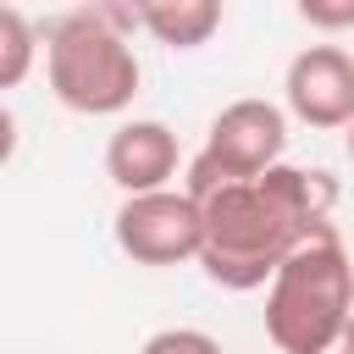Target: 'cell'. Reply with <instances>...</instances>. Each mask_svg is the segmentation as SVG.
Wrapping results in <instances>:
<instances>
[{"mask_svg": "<svg viewBox=\"0 0 354 354\" xmlns=\"http://www.w3.org/2000/svg\"><path fill=\"white\" fill-rule=\"evenodd\" d=\"M332 205H337V183L326 171H299V166H271L254 183L216 188L210 199H199L205 277L232 293L266 288L299 243L332 227Z\"/></svg>", "mask_w": 354, "mask_h": 354, "instance_id": "6da1fadb", "label": "cell"}, {"mask_svg": "<svg viewBox=\"0 0 354 354\" xmlns=\"http://www.w3.org/2000/svg\"><path fill=\"white\" fill-rule=\"evenodd\" d=\"M354 321V266L337 227H321L288 254L266 288V337L282 354H315Z\"/></svg>", "mask_w": 354, "mask_h": 354, "instance_id": "7a4b0ae2", "label": "cell"}, {"mask_svg": "<svg viewBox=\"0 0 354 354\" xmlns=\"http://www.w3.org/2000/svg\"><path fill=\"white\" fill-rule=\"evenodd\" d=\"M44 66H50V94L77 111V116H116L138 94V55L127 33H116L100 6L61 11L44 28Z\"/></svg>", "mask_w": 354, "mask_h": 354, "instance_id": "3957f363", "label": "cell"}, {"mask_svg": "<svg viewBox=\"0 0 354 354\" xmlns=\"http://www.w3.org/2000/svg\"><path fill=\"white\" fill-rule=\"evenodd\" d=\"M282 149H288V116H282V105L254 100V94L249 100H232L210 122L205 149L188 160V183L183 188L194 199H210L216 188L254 183L271 166H282Z\"/></svg>", "mask_w": 354, "mask_h": 354, "instance_id": "277c9868", "label": "cell"}, {"mask_svg": "<svg viewBox=\"0 0 354 354\" xmlns=\"http://www.w3.org/2000/svg\"><path fill=\"white\" fill-rule=\"evenodd\" d=\"M116 249L133 266H183L205 254V210L188 188H160L122 199L116 210Z\"/></svg>", "mask_w": 354, "mask_h": 354, "instance_id": "5b68a950", "label": "cell"}, {"mask_svg": "<svg viewBox=\"0 0 354 354\" xmlns=\"http://www.w3.org/2000/svg\"><path fill=\"white\" fill-rule=\"evenodd\" d=\"M282 94L304 127H354V55L343 44H304L288 61Z\"/></svg>", "mask_w": 354, "mask_h": 354, "instance_id": "8992f818", "label": "cell"}, {"mask_svg": "<svg viewBox=\"0 0 354 354\" xmlns=\"http://www.w3.org/2000/svg\"><path fill=\"white\" fill-rule=\"evenodd\" d=\"M177 160H183L177 133H171L166 122H149V116H144V122H122V127L111 133V144H105V177H111L127 199L171 188Z\"/></svg>", "mask_w": 354, "mask_h": 354, "instance_id": "52a82bcc", "label": "cell"}, {"mask_svg": "<svg viewBox=\"0 0 354 354\" xmlns=\"http://www.w3.org/2000/svg\"><path fill=\"white\" fill-rule=\"evenodd\" d=\"M138 17H144V33L166 50H199L221 28L216 0H149V6H138Z\"/></svg>", "mask_w": 354, "mask_h": 354, "instance_id": "ba28073f", "label": "cell"}, {"mask_svg": "<svg viewBox=\"0 0 354 354\" xmlns=\"http://www.w3.org/2000/svg\"><path fill=\"white\" fill-rule=\"evenodd\" d=\"M39 55V33L17 6H0V88H17Z\"/></svg>", "mask_w": 354, "mask_h": 354, "instance_id": "9c48e42d", "label": "cell"}, {"mask_svg": "<svg viewBox=\"0 0 354 354\" xmlns=\"http://www.w3.org/2000/svg\"><path fill=\"white\" fill-rule=\"evenodd\" d=\"M138 354H221V343L210 332H199V326H166V332L144 337Z\"/></svg>", "mask_w": 354, "mask_h": 354, "instance_id": "30bf717a", "label": "cell"}, {"mask_svg": "<svg viewBox=\"0 0 354 354\" xmlns=\"http://www.w3.org/2000/svg\"><path fill=\"white\" fill-rule=\"evenodd\" d=\"M299 17H304L310 28L337 33V28H354V0H304V6H299Z\"/></svg>", "mask_w": 354, "mask_h": 354, "instance_id": "8fae6325", "label": "cell"}, {"mask_svg": "<svg viewBox=\"0 0 354 354\" xmlns=\"http://www.w3.org/2000/svg\"><path fill=\"white\" fill-rule=\"evenodd\" d=\"M315 354H354V321H348V326H343L337 337H326V343H321Z\"/></svg>", "mask_w": 354, "mask_h": 354, "instance_id": "7c38bea8", "label": "cell"}, {"mask_svg": "<svg viewBox=\"0 0 354 354\" xmlns=\"http://www.w3.org/2000/svg\"><path fill=\"white\" fill-rule=\"evenodd\" d=\"M348 155H354V127H348Z\"/></svg>", "mask_w": 354, "mask_h": 354, "instance_id": "4fadbf2b", "label": "cell"}]
</instances>
